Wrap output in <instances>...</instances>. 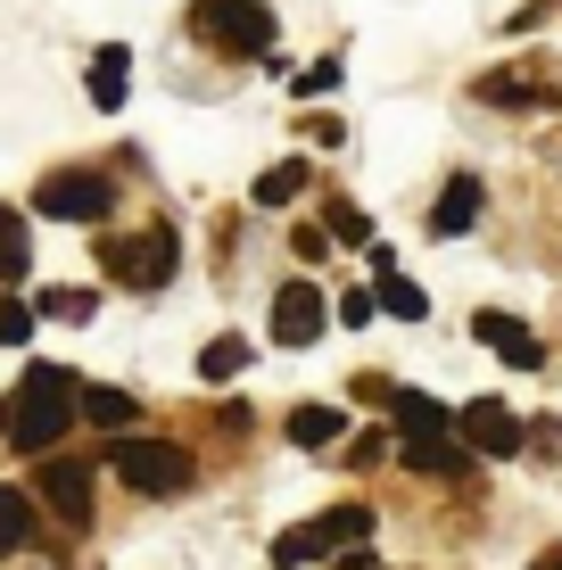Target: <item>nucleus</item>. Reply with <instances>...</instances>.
<instances>
[{
	"label": "nucleus",
	"instance_id": "1",
	"mask_svg": "<svg viewBox=\"0 0 562 570\" xmlns=\"http://www.w3.org/2000/svg\"><path fill=\"white\" fill-rule=\"evenodd\" d=\"M75 422H83V381H75L67 364H33L26 381L9 389V405H0V439H9L17 455H50Z\"/></svg>",
	"mask_w": 562,
	"mask_h": 570
},
{
	"label": "nucleus",
	"instance_id": "2",
	"mask_svg": "<svg viewBox=\"0 0 562 570\" xmlns=\"http://www.w3.org/2000/svg\"><path fill=\"white\" fill-rule=\"evenodd\" d=\"M190 33L224 58H265L274 50V9L265 0H190Z\"/></svg>",
	"mask_w": 562,
	"mask_h": 570
},
{
	"label": "nucleus",
	"instance_id": "3",
	"mask_svg": "<svg viewBox=\"0 0 562 570\" xmlns=\"http://www.w3.org/2000/svg\"><path fill=\"white\" fill-rule=\"evenodd\" d=\"M174 257H183L174 224H141V232H125V240H100V265L125 289H166L174 282Z\"/></svg>",
	"mask_w": 562,
	"mask_h": 570
},
{
	"label": "nucleus",
	"instance_id": "4",
	"mask_svg": "<svg viewBox=\"0 0 562 570\" xmlns=\"http://www.w3.org/2000/svg\"><path fill=\"white\" fill-rule=\"evenodd\" d=\"M364 538H373V513H364V504H332L323 521L282 529V538H274V562H282V570H306V562L332 554V546H364Z\"/></svg>",
	"mask_w": 562,
	"mask_h": 570
},
{
	"label": "nucleus",
	"instance_id": "5",
	"mask_svg": "<svg viewBox=\"0 0 562 570\" xmlns=\"http://www.w3.org/2000/svg\"><path fill=\"white\" fill-rule=\"evenodd\" d=\"M108 463H116V480L141 488V497H183V488H190V455L166 446V439H116Z\"/></svg>",
	"mask_w": 562,
	"mask_h": 570
},
{
	"label": "nucleus",
	"instance_id": "6",
	"mask_svg": "<svg viewBox=\"0 0 562 570\" xmlns=\"http://www.w3.org/2000/svg\"><path fill=\"white\" fill-rule=\"evenodd\" d=\"M108 174H91V166H58V174H42L33 183V207L50 215V224H100L108 215Z\"/></svg>",
	"mask_w": 562,
	"mask_h": 570
},
{
	"label": "nucleus",
	"instance_id": "7",
	"mask_svg": "<svg viewBox=\"0 0 562 570\" xmlns=\"http://www.w3.org/2000/svg\"><path fill=\"white\" fill-rule=\"evenodd\" d=\"M455 439L472 446V455H521V446H530V430H521L496 397H472V405L455 414Z\"/></svg>",
	"mask_w": 562,
	"mask_h": 570
},
{
	"label": "nucleus",
	"instance_id": "8",
	"mask_svg": "<svg viewBox=\"0 0 562 570\" xmlns=\"http://www.w3.org/2000/svg\"><path fill=\"white\" fill-rule=\"evenodd\" d=\"M33 488H42V504H50V513L67 521V529H83V521H91V463L42 455V480H33Z\"/></svg>",
	"mask_w": 562,
	"mask_h": 570
},
{
	"label": "nucleus",
	"instance_id": "9",
	"mask_svg": "<svg viewBox=\"0 0 562 570\" xmlns=\"http://www.w3.org/2000/svg\"><path fill=\"white\" fill-rule=\"evenodd\" d=\"M397 455L414 463V471H431V480H472V463H480L472 446L455 439V430H405Z\"/></svg>",
	"mask_w": 562,
	"mask_h": 570
},
{
	"label": "nucleus",
	"instance_id": "10",
	"mask_svg": "<svg viewBox=\"0 0 562 570\" xmlns=\"http://www.w3.org/2000/svg\"><path fill=\"white\" fill-rule=\"evenodd\" d=\"M323 323H332V306H323L306 282L274 298V340H282V347H315V340H323Z\"/></svg>",
	"mask_w": 562,
	"mask_h": 570
},
{
	"label": "nucleus",
	"instance_id": "11",
	"mask_svg": "<svg viewBox=\"0 0 562 570\" xmlns=\"http://www.w3.org/2000/svg\"><path fill=\"white\" fill-rule=\"evenodd\" d=\"M472 331H480V340H489V347H496V356H505L513 372H538V364H546V347H538V340H530V331H521V323H513V314H496V306H489V314H480V323H472Z\"/></svg>",
	"mask_w": 562,
	"mask_h": 570
},
{
	"label": "nucleus",
	"instance_id": "12",
	"mask_svg": "<svg viewBox=\"0 0 562 570\" xmlns=\"http://www.w3.org/2000/svg\"><path fill=\"white\" fill-rule=\"evenodd\" d=\"M472 224H480V183H472V174H455V183L438 190V207H431V232H438V240H463Z\"/></svg>",
	"mask_w": 562,
	"mask_h": 570
},
{
	"label": "nucleus",
	"instance_id": "13",
	"mask_svg": "<svg viewBox=\"0 0 562 570\" xmlns=\"http://www.w3.org/2000/svg\"><path fill=\"white\" fill-rule=\"evenodd\" d=\"M339 439H347L339 405H298V414H289V446H306V455H315V446H339Z\"/></svg>",
	"mask_w": 562,
	"mask_h": 570
},
{
	"label": "nucleus",
	"instance_id": "14",
	"mask_svg": "<svg viewBox=\"0 0 562 570\" xmlns=\"http://www.w3.org/2000/svg\"><path fill=\"white\" fill-rule=\"evenodd\" d=\"M125 75H132V50L108 42L100 58H91V108H116V100H125Z\"/></svg>",
	"mask_w": 562,
	"mask_h": 570
},
{
	"label": "nucleus",
	"instance_id": "15",
	"mask_svg": "<svg viewBox=\"0 0 562 570\" xmlns=\"http://www.w3.org/2000/svg\"><path fill=\"white\" fill-rule=\"evenodd\" d=\"M26 265H33V240H26V224H17V207H0V282H26Z\"/></svg>",
	"mask_w": 562,
	"mask_h": 570
},
{
	"label": "nucleus",
	"instance_id": "16",
	"mask_svg": "<svg viewBox=\"0 0 562 570\" xmlns=\"http://www.w3.org/2000/svg\"><path fill=\"white\" fill-rule=\"evenodd\" d=\"M390 405H397L405 430H455V414H447L438 397H422V389H390Z\"/></svg>",
	"mask_w": 562,
	"mask_h": 570
},
{
	"label": "nucleus",
	"instance_id": "17",
	"mask_svg": "<svg viewBox=\"0 0 562 570\" xmlns=\"http://www.w3.org/2000/svg\"><path fill=\"white\" fill-rule=\"evenodd\" d=\"M26 538H33V497L26 488H0V554H17Z\"/></svg>",
	"mask_w": 562,
	"mask_h": 570
},
{
	"label": "nucleus",
	"instance_id": "18",
	"mask_svg": "<svg viewBox=\"0 0 562 570\" xmlns=\"http://www.w3.org/2000/svg\"><path fill=\"white\" fill-rule=\"evenodd\" d=\"M306 190V157H289V166H265L257 174V207H289Z\"/></svg>",
	"mask_w": 562,
	"mask_h": 570
},
{
	"label": "nucleus",
	"instance_id": "19",
	"mask_svg": "<svg viewBox=\"0 0 562 570\" xmlns=\"http://www.w3.org/2000/svg\"><path fill=\"white\" fill-rule=\"evenodd\" d=\"M83 422H100V430H125V422H141V405H132L125 389H83Z\"/></svg>",
	"mask_w": 562,
	"mask_h": 570
},
{
	"label": "nucleus",
	"instance_id": "20",
	"mask_svg": "<svg viewBox=\"0 0 562 570\" xmlns=\"http://www.w3.org/2000/svg\"><path fill=\"white\" fill-rule=\"evenodd\" d=\"M199 372H207V381H231V372H248V340H231V331H224V340H207V347H199Z\"/></svg>",
	"mask_w": 562,
	"mask_h": 570
},
{
	"label": "nucleus",
	"instance_id": "21",
	"mask_svg": "<svg viewBox=\"0 0 562 570\" xmlns=\"http://www.w3.org/2000/svg\"><path fill=\"white\" fill-rule=\"evenodd\" d=\"M381 306H390V314H405V323H422V314H431L422 282H405V273H381Z\"/></svg>",
	"mask_w": 562,
	"mask_h": 570
},
{
	"label": "nucleus",
	"instance_id": "22",
	"mask_svg": "<svg viewBox=\"0 0 562 570\" xmlns=\"http://www.w3.org/2000/svg\"><path fill=\"white\" fill-rule=\"evenodd\" d=\"M480 100L489 108H538V91L521 83V75H480Z\"/></svg>",
	"mask_w": 562,
	"mask_h": 570
},
{
	"label": "nucleus",
	"instance_id": "23",
	"mask_svg": "<svg viewBox=\"0 0 562 570\" xmlns=\"http://www.w3.org/2000/svg\"><path fill=\"white\" fill-rule=\"evenodd\" d=\"M91 289H42V314H58V323H91Z\"/></svg>",
	"mask_w": 562,
	"mask_h": 570
},
{
	"label": "nucleus",
	"instance_id": "24",
	"mask_svg": "<svg viewBox=\"0 0 562 570\" xmlns=\"http://www.w3.org/2000/svg\"><path fill=\"white\" fill-rule=\"evenodd\" d=\"M33 340V306L26 298H0V347H26Z\"/></svg>",
	"mask_w": 562,
	"mask_h": 570
},
{
	"label": "nucleus",
	"instance_id": "25",
	"mask_svg": "<svg viewBox=\"0 0 562 570\" xmlns=\"http://www.w3.org/2000/svg\"><path fill=\"white\" fill-rule=\"evenodd\" d=\"M332 240H356V248H364V240H373V224H364L347 199H332Z\"/></svg>",
	"mask_w": 562,
	"mask_h": 570
},
{
	"label": "nucleus",
	"instance_id": "26",
	"mask_svg": "<svg viewBox=\"0 0 562 570\" xmlns=\"http://www.w3.org/2000/svg\"><path fill=\"white\" fill-rule=\"evenodd\" d=\"M373 306H381L373 289H356V298H339V323H373Z\"/></svg>",
	"mask_w": 562,
	"mask_h": 570
},
{
	"label": "nucleus",
	"instance_id": "27",
	"mask_svg": "<svg viewBox=\"0 0 562 570\" xmlns=\"http://www.w3.org/2000/svg\"><path fill=\"white\" fill-rule=\"evenodd\" d=\"M530 570H562V546H546V554H538Z\"/></svg>",
	"mask_w": 562,
	"mask_h": 570
},
{
	"label": "nucleus",
	"instance_id": "28",
	"mask_svg": "<svg viewBox=\"0 0 562 570\" xmlns=\"http://www.w3.org/2000/svg\"><path fill=\"white\" fill-rule=\"evenodd\" d=\"M339 570H381V554H347Z\"/></svg>",
	"mask_w": 562,
	"mask_h": 570
}]
</instances>
